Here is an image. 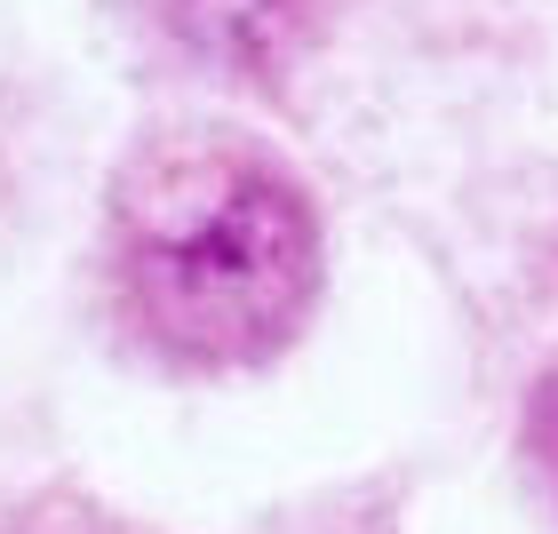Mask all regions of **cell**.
<instances>
[{
	"label": "cell",
	"mask_w": 558,
	"mask_h": 534,
	"mask_svg": "<svg viewBox=\"0 0 558 534\" xmlns=\"http://www.w3.org/2000/svg\"><path fill=\"white\" fill-rule=\"evenodd\" d=\"M184 40H199L208 57H232V64H264L295 40L303 9L295 0H184Z\"/></svg>",
	"instance_id": "7a4b0ae2"
},
{
	"label": "cell",
	"mask_w": 558,
	"mask_h": 534,
	"mask_svg": "<svg viewBox=\"0 0 558 534\" xmlns=\"http://www.w3.org/2000/svg\"><path fill=\"white\" fill-rule=\"evenodd\" d=\"M112 288L175 367H256L319 303L312 192L247 136H160L112 184Z\"/></svg>",
	"instance_id": "6da1fadb"
}]
</instances>
